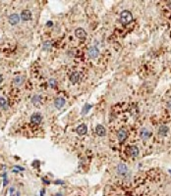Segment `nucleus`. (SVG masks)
<instances>
[{
  "label": "nucleus",
  "instance_id": "nucleus-28",
  "mask_svg": "<svg viewBox=\"0 0 171 196\" xmlns=\"http://www.w3.org/2000/svg\"><path fill=\"white\" fill-rule=\"evenodd\" d=\"M2 81H3V76H1V75H0V83H1Z\"/></svg>",
  "mask_w": 171,
  "mask_h": 196
},
{
  "label": "nucleus",
  "instance_id": "nucleus-2",
  "mask_svg": "<svg viewBox=\"0 0 171 196\" xmlns=\"http://www.w3.org/2000/svg\"><path fill=\"white\" fill-rule=\"evenodd\" d=\"M88 55H89V57L90 58H97L99 55V50L97 47H95V46H91V47H90L89 48V50H88Z\"/></svg>",
  "mask_w": 171,
  "mask_h": 196
},
{
  "label": "nucleus",
  "instance_id": "nucleus-25",
  "mask_svg": "<svg viewBox=\"0 0 171 196\" xmlns=\"http://www.w3.org/2000/svg\"><path fill=\"white\" fill-rule=\"evenodd\" d=\"M167 105H168V108H169V109H171V99L169 100V101H168V103H167Z\"/></svg>",
  "mask_w": 171,
  "mask_h": 196
},
{
  "label": "nucleus",
  "instance_id": "nucleus-14",
  "mask_svg": "<svg viewBox=\"0 0 171 196\" xmlns=\"http://www.w3.org/2000/svg\"><path fill=\"white\" fill-rule=\"evenodd\" d=\"M168 127L167 125H160V128L158 129V134L161 135V136H165L167 134H168Z\"/></svg>",
  "mask_w": 171,
  "mask_h": 196
},
{
  "label": "nucleus",
  "instance_id": "nucleus-29",
  "mask_svg": "<svg viewBox=\"0 0 171 196\" xmlns=\"http://www.w3.org/2000/svg\"><path fill=\"white\" fill-rule=\"evenodd\" d=\"M55 196H62V195H61V194H60V193H58V194H57V195H55Z\"/></svg>",
  "mask_w": 171,
  "mask_h": 196
},
{
  "label": "nucleus",
  "instance_id": "nucleus-17",
  "mask_svg": "<svg viewBox=\"0 0 171 196\" xmlns=\"http://www.w3.org/2000/svg\"><path fill=\"white\" fill-rule=\"evenodd\" d=\"M23 80H24V79H23L22 76H16L14 79V82H15V85H21Z\"/></svg>",
  "mask_w": 171,
  "mask_h": 196
},
{
  "label": "nucleus",
  "instance_id": "nucleus-20",
  "mask_svg": "<svg viewBox=\"0 0 171 196\" xmlns=\"http://www.w3.org/2000/svg\"><path fill=\"white\" fill-rule=\"evenodd\" d=\"M6 104H7V101L3 97H0V108H5Z\"/></svg>",
  "mask_w": 171,
  "mask_h": 196
},
{
  "label": "nucleus",
  "instance_id": "nucleus-3",
  "mask_svg": "<svg viewBox=\"0 0 171 196\" xmlns=\"http://www.w3.org/2000/svg\"><path fill=\"white\" fill-rule=\"evenodd\" d=\"M116 171H117L118 174H120V176H126L127 173H128V168H127V166L125 165V164H119V165L117 166Z\"/></svg>",
  "mask_w": 171,
  "mask_h": 196
},
{
  "label": "nucleus",
  "instance_id": "nucleus-27",
  "mask_svg": "<svg viewBox=\"0 0 171 196\" xmlns=\"http://www.w3.org/2000/svg\"><path fill=\"white\" fill-rule=\"evenodd\" d=\"M47 26H48V27H51V26H52V22H50V21L47 22Z\"/></svg>",
  "mask_w": 171,
  "mask_h": 196
},
{
  "label": "nucleus",
  "instance_id": "nucleus-8",
  "mask_svg": "<svg viewBox=\"0 0 171 196\" xmlns=\"http://www.w3.org/2000/svg\"><path fill=\"white\" fill-rule=\"evenodd\" d=\"M95 134H97L98 136H104L106 134V129H104L103 125H97L95 127Z\"/></svg>",
  "mask_w": 171,
  "mask_h": 196
},
{
  "label": "nucleus",
  "instance_id": "nucleus-31",
  "mask_svg": "<svg viewBox=\"0 0 171 196\" xmlns=\"http://www.w3.org/2000/svg\"><path fill=\"white\" fill-rule=\"evenodd\" d=\"M169 173H170V174H171V170H169Z\"/></svg>",
  "mask_w": 171,
  "mask_h": 196
},
{
  "label": "nucleus",
  "instance_id": "nucleus-11",
  "mask_svg": "<svg viewBox=\"0 0 171 196\" xmlns=\"http://www.w3.org/2000/svg\"><path fill=\"white\" fill-rule=\"evenodd\" d=\"M140 135L144 140H147V139H149L152 136V131H149L148 129H143L140 132Z\"/></svg>",
  "mask_w": 171,
  "mask_h": 196
},
{
  "label": "nucleus",
  "instance_id": "nucleus-16",
  "mask_svg": "<svg viewBox=\"0 0 171 196\" xmlns=\"http://www.w3.org/2000/svg\"><path fill=\"white\" fill-rule=\"evenodd\" d=\"M32 101L36 106H38V105H40V102H41V96H40V95H35V96L32 97Z\"/></svg>",
  "mask_w": 171,
  "mask_h": 196
},
{
  "label": "nucleus",
  "instance_id": "nucleus-13",
  "mask_svg": "<svg viewBox=\"0 0 171 196\" xmlns=\"http://www.w3.org/2000/svg\"><path fill=\"white\" fill-rule=\"evenodd\" d=\"M87 131H88V127H87L85 124H82V125H80L77 128V132H78V134H80V135L86 134Z\"/></svg>",
  "mask_w": 171,
  "mask_h": 196
},
{
  "label": "nucleus",
  "instance_id": "nucleus-10",
  "mask_svg": "<svg viewBox=\"0 0 171 196\" xmlns=\"http://www.w3.org/2000/svg\"><path fill=\"white\" fill-rule=\"evenodd\" d=\"M80 79H81V74L78 73V72H74V73L71 74V76H70V81H71L72 83H77V82L80 80Z\"/></svg>",
  "mask_w": 171,
  "mask_h": 196
},
{
  "label": "nucleus",
  "instance_id": "nucleus-4",
  "mask_svg": "<svg viewBox=\"0 0 171 196\" xmlns=\"http://www.w3.org/2000/svg\"><path fill=\"white\" fill-rule=\"evenodd\" d=\"M75 36H76L78 38H80V39H84V38H86V36H87V32H86V31L84 29L78 27L76 31H75Z\"/></svg>",
  "mask_w": 171,
  "mask_h": 196
},
{
  "label": "nucleus",
  "instance_id": "nucleus-23",
  "mask_svg": "<svg viewBox=\"0 0 171 196\" xmlns=\"http://www.w3.org/2000/svg\"><path fill=\"white\" fill-rule=\"evenodd\" d=\"M3 178H4V183H3V185H4V186H6V185H7V183H8V181H7V178H6V174H3Z\"/></svg>",
  "mask_w": 171,
  "mask_h": 196
},
{
  "label": "nucleus",
  "instance_id": "nucleus-30",
  "mask_svg": "<svg viewBox=\"0 0 171 196\" xmlns=\"http://www.w3.org/2000/svg\"><path fill=\"white\" fill-rule=\"evenodd\" d=\"M16 196H20V193H19V192H17V195H16Z\"/></svg>",
  "mask_w": 171,
  "mask_h": 196
},
{
  "label": "nucleus",
  "instance_id": "nucleus-15",
  "mask_svg": "<svg viewBox=\"0 0 171 196\" xmlns=\"http://www.w3.org/2000/svg\"><path fill=\"white\" fill-rule=\"evenodd\" d=\"M129 152H130V155L132 157H137L139 155V149L136 146H131L130 149H129Z\"/></svg>",
  "mask_w": 171,
  "mask_h": 196
},
{
  "label": "nucleus",
  "instance_id": "nucleus-12",
  "mask_svg": "<svg viewBox=\"0 0 171 196\" xmlns=\"http://www.w3.org/2000/svg\"><path fill=\"white\" fill-rule=\"evenodd\" d=\"M127 137V131L125 129H119L117 131V138L119 139V141H124Z\"/></svg>",
  "mask_w": 171,
  "mask_h": 196
},
{
  "label": "nucleus",
  "instance_id": "nucleus-18",
  "mask_svg": "<svg viewBox=\"0 0 171 196\" xmlns=\"http://www.w3.org/2000/svg\"><path fill=\"white\" fill-rule=\"evenodd\" d=\"M48 85H49L51 87H55V86L57 85V81H56L55 79H50V80H48Z\"/></svg>",
  "mask_w": 171,
  "mask_h": 196
},
{
  "label": "nucleus",
  "instance_id": "nucleus-22",
  "mask_svg": "<svg viewBox=\"0 0 171 196\" xmlns=\"http://www.w3.org/2000/svg\"><path fill=\"white\" fill-rule=\"evenodd\" d=\"M9 196H15V188L11 187L9 189Z\"/></svg>",
  "mask_w": 171,
  "mask_h": 196
},
{
  "label": "nucleus",
  "instance_id": "nucleus-26",
  "mask_svg": "<svg viewBox=\"0 0 171 196\" xmlns=\"http://www.w3.org/2000/svg\"><path fill=\"white\" fill-rule=\"evenodd\" d=\"M55 183H57V184H62V183H63V181H61V180H56V181H55Z\"/></svg>",
  "mask_w": 171,
  "mask_h": 196
},
{
  "label": "nucleus",
  "instance_id": "nucleus-21",
  "mask_svg": "<svg viewBox=\"0 0 171 196\" xmlns=\"http://www.w3.org/2000/svg\"><path fill=\"white\" fill-rule=\"evenodd\" d=\"M90 107H91V105H90V104L88 105V104H87V105L85 106V108H84V111H83V114H86L87 112L89 111V109H90Z\"/></svg>",
  "mask_w": 171,
  "mask_h": 196
},
{
  "label": "nucleus",
  "instance_id": "nucleus-6",
  "mask_svg": "<svg viewBox=\"0 0 171 196\" xmlns=\"http://www.w3.org/2000/svg\"><path fill=\"white\" fill-rule=\"evenodd\" d=\"M20 22V16L18 14H12L9 16V23L12 26H15Z\"/></svg>",
  "mask_w": 171,
  "mask_h": 196
},
{
  "label": "nucleus",
  "instance_id": "nucleus-19",
  "mask_svg": "<svg viewBox=\"0 0 171 196\" xmlns=\"http://www.w3.org/2000/svg\"><path fill=\"white\" fill-rule=\"evenodd\" d=\"M51 48V42L50 41H45L43 43V50H49Z\"/></svg>",
  "mask_w": 171,
  "mask_h": 196
},
{
  "label": "nucleus",
  "instance_id": "nucleus-24",
  "mask_svg": "<svg viewBox=\"0 0 171 196\" xmlns=\"http://www.w3.org/2000/svg\"><path fill=\"white\" fill-rule=\"evenodd\" d=\"M15 169H17V170H19V171H24V168H22V167H19V166H16L15 167Z\"/></svg>",
  "mask_w": 171,
  "mask_h": 196
},
{
  "label": "nucleus",
  "instance_id": "nucleus-9",
  "mask_svg": "<svg viewBox=\"0 0 171 196\" xmlns=\"http://www.w3.org/2000/svg\"><path fill=\"white\" fill-rule=\"evenodd\" d=\"M41 120H42V117L38 113H36V114L32 115V117H31V122L32 124H36V125H38L41 122Z\"/></svg>",
  "mask_w": 171,
  "mask_h": 196
},
{
  "label": "nucleus",
  "instance_id": "nucleus-1",
  "mask_svg": "<svg viewBox=\"0 0 171 196\" xmlns=\"http://www.w3.org/2000/svg\"><path fill=\"white\" fill-rule=\"evenodd\" d=\"M120 20L123 25H128L129 23L132 22L133 20V15L131 13L130 11H127V10H124L122 11L121 14H120Z\"/></svg>",
  "mask_w": 171,
  "mask_h": 196
},
{
  "label": "nucleus",
  "instance_id": "nucleus-5",
  "mask_svg": "<svg viewBox=\"0 0 171 196\" xmlns=\"http://www.w3.org/2000/svg\"><path fill=\"white\" fill-rule=\"evenodd\" d=\"M21 19L23 21H30L32 19V12L30 10H23L21 13Z\"/></svg>",
  "mask_w": 171,
  "mask_h": 196
},
{
  "label": "nucleus",
  "instance_id": "nucleus-7",
  "mask_svg": "<svg viewBox=\"0 0 171 196\" xmlns=\"http://www.w3.org/2000/svg\"><path fill=\"white\" fill-rule=\"evenodd\" d=\"M65 103H66V101H65V99H64V98L58 97V98H56V99L54 100V106L57 108V109H61V108L65 105Z\"/></svg>",
  "mask_w": 171,
  "mask_h": 196
}]
</instances>
